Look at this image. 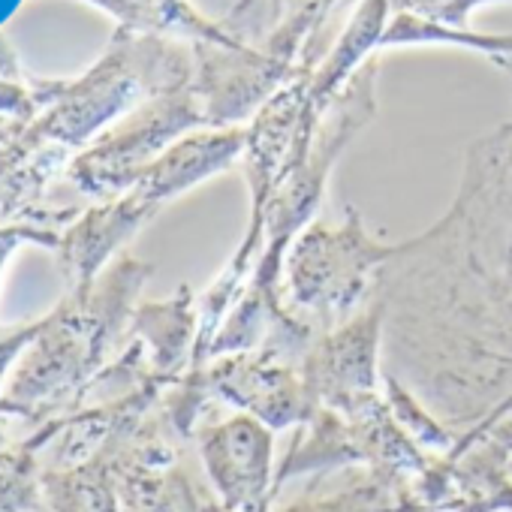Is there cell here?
<instances>
[{
    "label": "cell",
    "instance_id": "1",
    "mask_svg": "<svg viewBox=\"0 0 512 512\" xmlns=\"http://www.w3.org/2000/svg\"><path fill=\"white\" fill-rule=\"evenodd\" d=\"M151 272L121 256L91 287L67 290L43 320L0 329V413L40 428L82 410Z\"/></svg>",
    "mask_w": 512,
    "mask_h": 512
},
{
    "label": "cell",
    "instance_id": "2",
    "mask_svg": "<svg viewBox=\"0 0 512 512\" xmlns=\"http://www.w3.org/2000/svg\"><path fill=\"white\" fill-rule=\"evenodd\" d=\"M407 244H383L365 232L359 211L350 205L341 226L308 223L287 253V293L296 320H314L323 332L338 323L365 296L371 272L401 256Z\"/></svg>",
    "mask_w": 512,
    "mask_h": 512
},
{
    "label": "cell",
    "instance_id": "3",
    "mask_svg": "<svg viewBox=\"0 0 512 512\" xmlns=\"http://www.w3.org/2000/svg\"><path fill=\"white\" fill-rule=\"evenodd\" d=\"M383 305L326 332L314 341L305 359L308 404H329L338 410H359L374 401L377 386V347H380Z\"/></svg>",
    "mask_w": 512,
    "mask_h": 512
},
{
    "label": "cell",
    "instance_id": "4",
    "mask_svg": "<svg viewBox=\"0 0 512 512\" xmlns=\"http://www.w3.org/2000/svg\"><path fill=\"white\" fill-rule=\"evenodd\" d=\"M199 452L226 509L250 506L263 497L272 464V431L253 416H235L202 428Z\"/></svg>",
    "mask_w": 512,
    "mask_h": 512
},
{
    "label": "cell",
    "instance_id": "5",
    "mask_svg": "<svg viewBox=\"0 0 512 512\" xmlns=\"http://www.w3.org/2000/svg\"><path fill=\"white\" fill-rule=\"evenodd\" d=\"M199 383L202 389H214L226 401L247 407L256 419L269 422L272 428L290 425L311 407L305 386L272 356L223 359L205 377H199Z\"/></svg>",
    "mask_w": 512,
    "mask_h": 512
},
{
    "label": "cell",
    "instance_id": "6",
    "mask_svg": "<svg viewBox=\"0 0 512 512\" xmlns=\"http://www.w3.org/2000/svg\"><path fill=\"white\" fill-rule=\"evenodd\" d=\"M130 434H124V437H130ZM124 437H118L100 455H94L82 464L43 467L40 491H43L46 509L49 512H121L115 449Z\"/></svg>",
    "mask_w": 512,
    "mask_h": 512
},
{
    "label": "cell",
    "instance_id": "7",
    "mask_svg": "<svg viewBox=\"0 0 512 512\" xmlns=\"http://www.w3.org/2000/svg\"><path fill=\"white\" fill-rule=\"evenodd\" d=\"M193 326H196V311L190 305V290L187 284L178 290L175 299L160 302V305H142L133 314L130 335L142 341L148 350V374L160 383L172 380L175 371L184 362V350L193 341Z\"/></svg>",
    "mask_w": 512,
    "mask_h": 512
},
{
    "label": "cell",
    "instance_id": "8",
    "mask_svg": "<svg viewBox=\"0 0 512 512\" xmlns=\"http://www.w3.org/2000/svg\"><path fill=\"white\" fill-rule=\"evenodd\" d=\"M55 437V422L40 425L16 446L0 449V512H31L46 506L40 491L43 452Z\"/></svg>",
    "mask_w": 512,
    "mask_h": 512
},
{
    "label": "cell",
    "instance_id": "9",
    "mask_svg": "<svg viewBox=\"0 0 512 512\" xmlns=\"http://www.w3.org/2000/svg\"><path fill=\"white\" fill-rule=\"evenodd\" d=\"M28 241L43 244L49 250H58L61 235L52 226H46V223H7V226H0V275H4V266L10 260V253L19 250Z\"/></svg>",
    "mask_w": 512,
    "mask_h": 512
},
{
    "label": "cell",
    "instance_id": "10",
    "mask_svg": "<svg viewBox=\"0 0 512 512\" xmlns=\"http://www.w3.org/2000/svg\"><path fill=\"white\" fill-rule=\"evenodd\" d=\"M7 446V434H4V413H0V449Z\"/></svg>",
    "mask_w": 512,
    "mask_h": 512
},
{
    "label": "cell",
    "instance_id": "11",
    "mask_svg": "<svg viewBox=\"0 0 512 512\" xmlns=\"http://www.w3.org/2000/svg\"><path fill=\"white\" fill-rule=\"evenodd\" d=\"M31 512H49V509H46V506H40V509H31Z\"/></svg>",
    "mask_w": 512,
    "mask_h": 512
},
{
    "label": "cell",
    "instance_id": "12",
    "mask_svg": "<svg viewBox=\"0 0 512 512\" xmlns=\"http://www.w3.org/2000/svg\"><path fill=\"white\" fill-rule=\"evenodd\" d=\"M509 473H512V458H509Z\"/></svg>",
    "mask_w": 512,
    "mask_h": 512
}]
</instances>
